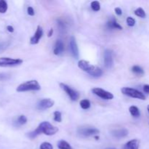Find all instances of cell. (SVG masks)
<instances>
[{
	"label": "cell",
	"instance_id": "obj_36",
	"mask_svg": "<svg viewBox=\"0 0 149 149\" xmlns=\"http://www.w3.org/2000/svg\"><path fill=\"white\" fill-rule=\"evenodd\" d=\"M147 110H148V113H149V105L148 106H147Z\"/></svg>",
	"mask_w": 149,
	"mask_h": 149
},
{
	"label": "cell",
	"instance_id": "obj_3",
	"mask_svg": "<svg viewBox=\"0 0 149 149\" xmlns=\"http://www.w3.org/2000/svg\"><path fill=\"white\" fill-rule=\"evenodd\" d=\"M100 132V130L94 127L90 126H82L80 127L77 130V133L81 137L87 138L90 136H95L97 135Z\"/></svg>",
	"mask_w": 149,
	"mask_h": 149
},
{
	"label": "cell",
	"instance_id": "obj_28",
	"mask_svg": "<svg viewBox=\"0 0 149 149\" xmlns=\"http://www.w3.org/2000/svg\"><path fill=\"white\" fill-rule=\"evenodd\" d=\"M40 149H53V146L48 142H44L40 145Z\"/></svg>",
	"mask_w": 149,
	"mask_h": 149
},
{
	"label": "cell",
	"instance_id": "obj_10",
	"mask_svg": "<svg viewBox=\"0 0 149 149\" xmlns=\"http://www.w3.org/2000/svg\"><path fill=\"white\" fill-rule=\"evenodd\" d=\"M104 64L107 68H110L113 66V52L111 49H107L104 51Z\"/></svg>",
	"mask_w": 149,
	"mask_h": 149
},
{
	"label": "cell",
	"instance_id": "obj_25",
	"mask_svg": "<svg viewBox=\"0 0 149 149\" xmlns=\"http://www.w3.org/2000/svg\"><path fill=\"white\" fill-rule=\"evenodd\" d=\"M91 8L95 12L99 11L100 10V3L98 1H93L91 3Z\"/></svg>",
	"mask_w": 149,
	"mask_h": 149
},
{
	"label": "cell",
	"instance_id": "obj_27",
	"mask_svg": "<svg viewBox=\"0 0 149 149\" xmlns=\"http://www.w3.org/2000/svg\"><path fill=\"white\" fill-rule=\"evenodd\" d=\"M127 25L129 26L132 27V26H135V23H136V20H135V19H134L133 17H131V16H129V17H127Z\"/></svg>",
	"mask_w": 149,
	"mask_h": 149
},
{
	"label": "cell",
	"instance_id": "obj_9",
	"mask_svg": "<svg viewBox=\"0 0 149 149\" xmlns=\"http://www.w3.org/2000/svg\"><path fill=\"white\" fill-rule=\"evenodd\" d=\"M69 48L70 51L71 52V55H73L75 59H78L79 57V47L77 45V41H76L75 38L74 36H71L69 42Z\"/></svg>",
	"mask_w": 149,
	"mask_h": 149
},
{
	"label": "cell",
	"instance_id": "obj_6",
	"mask_svg": "<svg viewBox=\"0 0 149 149\" xmlns=\"http://www.w3.org/2000/svg\"><path fill=\"white\" fill-rule=\"evenodd\" d=\"M60 87L66 93L67 95L73 101H77L79 98V92L72 89L71 87L67 85V84H64V83H60Z\"/></svg>",
	"mask_w": 149,
	"mask_h": 149
},
{
	"label": "cell",
	"instance_id": "obj_13",
	"mask_svg": "<svg viewBox=\"0 0 149 149\" xmlns=\"http://www.w3.org/2000/svg\"><path fill=\"white\" fill-rule=\"evenodd\" d=\"M128 133H129V132L125 128H120V129L113 130V131H111V135L114 138H118V139L125 138L126 136H127Z\"/></svg>",
	"mask_w": 149,
	"mask_h": 149
},
{
	"label": "cell",
	"instance_id": "obj_14",
	"mask_svg": "<svg viewBox=\"0 0 149 149\" xmlns=\"http://www.w3.org/2000/svg\"><path fill=\"white\" fill-rule=\"evenodd\" d=\"M108 29H119V30H122V27L120 24L117 22L114 17H111L110 19L108 20L107 23H106Z\"/></svg>",
	"mask_w": 149,
	"mask_h": 149
},
{
	"label": "cell",
	"instance_id": "obj_19",
	"mask_svg": "<svg viewBox=\"0 0 149 149\" xmlns=\"http://www.w3.org/2000/svg\"><path fill=\"white\" fill-rule=\"evenodd\" d=\"M58 147L59 149H73L71 146L68 142L63 141V140H61L58 142Z\"/></svg>",
	"mask_w": 149,
	"mask_h": 149
},
{
	"label": "cell",
	"instance_id": "obj_11",
	"mask_svg": "<svg viewBox=\"0 0 149 149\" xmlns=\"http://www.w3.org/2000/svg\"><path fill=\"white\" fill-rule=\"evenodd\" d=\"M43 33L44 32L42 28L40 26H38L35 33L33 34V36L32 37H31L30 43L31 45H36V44L39 43V40H40L41 38L43 36Z\"/></svg>",
	"mask_w": 149,
	"mask_h": 149
},
{
	"label": "cell",
	"instance_id": "obj_30",
	"mask_svg": "<svg viewBox=\"0 0 149 149\" xmlns=\"http://www.w3.org/2000/svg\"><path fill=\"white\" fill-rule=\"evenodd\" d=\"M9 46L8 42H0V51L4 50Z\"/></svg>",
	"mask_w": 149,
	"mask_h": 149
},
{
	"label": "cell",
	"instance_id": "obj_22",
	"mask_svg": "<svg viewBox=\"0 0 149 149\" xmlns=\"http://www.w3.org/2000/svg\"><path fill=\"white\" fill-rule=\"evenodd\" d=\"M134 13H135V15H137L138 17H142V18H144V17H146V16L145 10H144L142 7H138V9H136V10H135Z\"/></svg>",
	"mask_w": 149,
	"mask_h": 149
},
{
	"label": "cell",
	"instance_id": "obj_16",
	"mask_svg": "<svg viewBox=\"0 0 149 149\" xmlns=\"http://www.w3.org/2000/svg\"><path fill=\"white\" fill-rule=\"evenodd\" d=\"M140 141L138 139H133L128 141L124 146V149H139Z\"/></svg>",
	"mask_w": 149,
	"mask_h": 149
},
{
	"label": "cell",
	"instance_id": "obj_23",
	"mask_svg": "<svg viewBox=\"0 0 149 149\" xmlns=\"http://www.w3.org/2000/svg\"><path fill=\"white\" fill-rule=\"evenodd\" d=\"M90 106H91V103H90V100H87V99L81 100V102H80V106H81V109H84V110L90 109Z\"/></svg>",
	"mask_w": 149,
	"mask_h": 149
},
{
	"label": "cell",
	"instance_id": "obj_5",
	"mask_svg": "<svg viewBox=\"0 0 149 149\" xmlns=\"http://www.w3.org/2000/svg\"><path fill=\"white\" fill-rule=\"evenodd\" d=\"M23 63V60L20 58H11L7 57L0 58V67L17 66Z\"/></svg>",
	"mask_w": 149,
	"mask_h": 149
},
{
	"label": "cell",
	"instance_id": "obj_35",
	"mask_svg": "<svg viewBox=\"0 0 149 149\" xmlns=\"http://www.w3.org/2000/svg\"><path fill=\"white\" fill-rule=\"evenodd\" d=\"M52 34H53V29H49V32H48V33H47V36L48 37H51V36H52Z\"/></svg>",
	"mask_w": 149,
	"mask_h": 149
},
{
	"label": "cell",
	"instance_id": "obj_2",
	"mask_svg": "<svg viewBox=\"0 0 149 149\" xmlns=\"http://www.w3.org/2000/svg\"><path fill=\"white\" fill-rule=\"evenodd\" d=\"M40 90L41 86L36 80H29V81L20 84L16 88V91L18 93L27 91H38Z\"/></svg>",
	"mask_w": 149,
	"mask_h": 149
},
{
	"label": "cell",
	"instance_id": "obj_32",
	"mask_svg": "<svg viewBox=\"0 0 149 149\" xmlns=\"http://www.w3.org/2000/svg\"><path fill=\"white\" fill-rule=\"evenodd\" d=\"M115 13H116V14L117 15L120 16L122 15V9L119 8V7H116V8H115Z\"/></svg>",
	"mask_w": 149,
	"mask_h": 149
},
{
	"label": "cell",
	"instance_id": "obj_26",
	"mask_svg": "<svg viewBox=\"0 0 149 149\" xmlns=\"http://www.w3.org/2000/svg\"><path fill=\"white\" fill-rule=\"evenodd\" d=\"M54 120L57 122H62V114L60 111H56L54 112Z\"/></svg>",
	"mask_w": 149,
	"mask_h": 149
},
{
	"label": "cell",
	"instance_id": "obj_1",
	"mask_svg": "<svg viewBox=\"0 0 149 149\" xmlns=\"http://www.w3.org/2000/svg\"><path fill=\"white\" fill-rule=\"evenodd\" d=\"M58 132V128L52 125L49 122H42V123L39 124V126L34 130L29 132L27 134V136L31 139H33L42 133L50 136V135H55Z\"/></svg>",
	"mask_w": 149,
	"mask_h": 149
},
{
	"label": "cell",
	"instance_id": "obj_33",
	"mask_svg": "<svg viewBox=\"0 0 149 149\" xmlns=\"http://www.w3.org/2000/svg\"><path fill=\"white\" fill-rule=\"evenodd\" d=\"M143 91L147 94H149V84H145L143 86Z\"/></svg>",
	"mask_w": 149,
	"mask_h": 149
},
{
	"label": "cell",
	"instance_id": "obj_15",
	"mask_svg": "<svg viewBox=\"0 0 149 149\" xmlns=\"http://www.w3.org/2000/svg\"><path fill=\"white\" fill-rule=\"evenodd\" d=\"M64 51V44L61 39H58L55 42L53 52L55 55H60Z\"/></svg>",
	"mask_w": 149,
	"mask_h": 149
},
{
	"label": "cell",
	"instance_id": "obj_7",
	"mask_svg": "<svg viewBox=\"0 0 149 149\" xmlns=\"http://www.w3.org/2000/svg\"><path fill=\"white\" fill-rule=\"evenodd\" d=\"M93 94L103 100H112L113 98V95L110 92H108L100 87H95L92 90Z\"/></svg>",
	"mask_w": 149,
	"mask_h": 149
},
{
	"label": "cell",
	"instance_id": "obj_37",
	"mask_svg": "<svg viewBox=\"0 0 149 149\" xmlns=\"http://www.w3.org/2000/svg\"><path fill=\"white\" fill-rule=\"evenodd\" d=\"M106 149H116V148H106Z\"/></svg>",
	"mask_w": 149,
	"mask_h": 149
},
{
	"label": "cell",
	"instance_id": "obj_24",
	"mask_svg": "<svg viewBox=\"0 0 149 149\" xmlns=\"http://www.w3.org/2000/svg\"><path fill=\"white\" fill-rule=\"evenodd\" d=\"M8 9L7 1L4 0H0V13H5Z\"/></svg>",
	"mask_w": 149,
	"mask_h": 149
},
{
	"label": "cell",
	"instance_id": "obj_20",
	"mask_svg": "<svg viewBox=\"0 0 149 149\" xmlns=\"http://www.w3.org/2000/svg\"><path fill=\"white\" fill-rule=\"evenodd\" d=\"M57 23H58L57 25H58L59 31L61 32V33H64V32L66 31V26H65V23H64L62 20H61V19H58V20H57Z\"/></svg>",
	"mask_w": 149,
	"mask_h": 149
},
{
	"label": "cell",
	"instance_id": "obj_29",
	"mask_svg": "<svg viewBox=\"0 0 149 149\" xmlns=\"http://www.w3.org/2000/svg\"><path fill=\"white\" fill-rule=\"evenodd\" d=\"M10 77L9 74H5V73H0V81H4V80L8 79Z\"/></svg>",
	"mask_w": 149,
	"mask_h": 149
},
{
	"label": "cell",
	"instance_id": "obj_21",
	"mask_svg": "<svg viewBox=\"0 0 149 149\" xmlns=\"http://www.w3.org/2000/svg\"><path fill=\"white\" fill-rule=\"evenodd\" d=\"M132 71L137 75H143L144 70L139 65H134L132 67Z\"/></svg>",
	"mask_w": 149,
	"mask_h": 149
},
{
	"label": "cell",
	"instance_id": "obj_31",
	"mask_svg": "<svg viewBox=\"0 0 149 149\" xmlns=\"http://www.w3.org/2000/svg\"><path fill=\"white\" fill-rule=\"evenodd\" d=\"M27 13L30 16H33L34 15L35 13H34V10L33 9V7H29L27 8Z\"/></svg>",
	"mask_w": 149,
	"mask_h": 149
},
{
	"label": "cell",
	"instance_id": "obj_8",
	"mask_svg": "<svg viewBox=\"0 0 149 149\" xmlns=\"http://www.w3.org/2000/svg\"><path fill=\"white\" fill-rule=\"evenodd\" d=\"M54 103H55L54 100H51L49 98H45L38 102L36 107L39 110L44 111L49 109V108H52L54 106Z\"/></svg>",
	"mask_w": 149,
	"mask_h": 149
},
{
	"label": "cell",
	"instance_id": "obj_12",
	"mask_svg": "<svg viewBox=\"0 0 149 149\" xmlns=\"http://www.w3.org/2000/svg\"><path fill=\"white\" fill-rule=\"evenodd\" d=\"M78 67L82 71H85L87 74H90L92 71V70L94 68V65L90 64L89 61H84V60H81L78 62Z\"/></svg>",
	"mask_w": 149,
	"mask_h": 149
},
{
	"label": "cell",
	"instance_id": "obj_34",
	"mask_svg": "<svg viewBox=\"0 0 149 149\" xmlns=\"http://www.w3.org/2000/svg\"><path fill=\"white\" fill-rule=\"evenodd\" d=\"M7 29L9 32H10V33H13V32L14 31V28H13L12 26H7Z\"/></svg>",
	"mask_w": 149,
	"mask_h": 149
},
{
	"label": "cell",
	"instance_id": "obj_18",
	"mask_svg": "<svg viewBox=\"0 0 149 149\" xmlns=\"http://www.w3.org/2000/svg\"><path fill=\"white\" fill-rule=\"evenodd\" d=\"M129 111L130 114L132 115L133 117L138 118L140 116H141V112H140L139 109H138L137 106H130L129 109Z\"/></svg>",
	"mask_w": 149,
	"mask_h": 149
},
{
	"label": "cell",
	"instance_id": "obj_4",
	"mask_svg": "<svg viewBox=\"0 0 149 149\" xmlns=\"http://www.w3.org/2000/svg\"><path fill=\"white\" fill-rule=\"evenodd\" d=\"M122 93L125 95H127L129 97H133V98L140 99V100H146V96L143 93L140 92L139 90L136 89L131 88V87H123L121 90Z\"/></svg>",
	"mask_w": 149,
	"mask_h": 149
},
{
	"label": "cell",
	"instance_id": "obj_17",
	"mask_svg": "<svg viewBox=\"0 0 149 149\" xmlns=\"http://www.w3.org/2000/svg\"><path fill=\"white\" fill-rule=\"evenodd\" d=\"M26 122H27V118H26V116H24V115H20L14 122V125L16 127H20L26 124Z\"/></svg>",
	"mask_w": 149,
	"mask_h": 149
}]
</instances>
